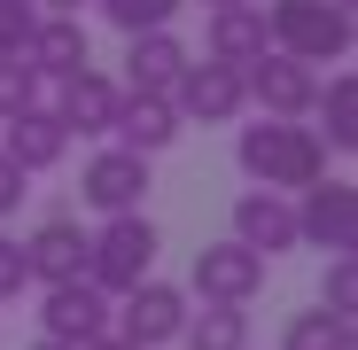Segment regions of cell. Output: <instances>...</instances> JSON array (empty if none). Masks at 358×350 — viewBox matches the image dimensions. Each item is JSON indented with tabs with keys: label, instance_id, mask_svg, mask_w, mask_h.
Returning a JSON list of instances; mask_svg holds the SVG:
<instances>
[{
	"label": "cell",
	"instance_id": "cell-18",
	"mask_svg": "<svg viewBox=\"0 0 358 350\" xmlns=\"http://www.w3.org/2000/svg\"><path fill=\"white\" fill-rule=\"evenodd\" d=\"M24 63H31L39 78L63 86L71 71H86V63H94V39H86V24H78V16H39V24H31V39H24Z\"/></svg>",
	"mask_w": 358,
	"mask_h": 350
},
{
	"label": "cell",
	"instance_id": "cell-13",
	"mask_svg": "<svg viewBox=\"0 0 358 350\" xmlns=\"http://www.w3.org/2000/svg\"><path fill=\"white\" fill-rule=\"evenodd\" d=\"M234 242L257 249V257L273 265L280 249H296V203H288V195H273V187L234 195Z\"/></svg>",
	"mask_w": 358,
	"mask_h": 350
},
{
	"label": "cell",
	"instance_id": "cell-26",
	"mask_svg": "<svg viewBox=\"0 0 358 350\" xmlns=\"http://www.w3.org/2000/svg\"><path fill=\"white\" fill-rule=\"evenodd\" d=\"M24 288H31V265H24V242H16V233H0V304H16Z\"/></svg>",
	"mask_w": 358,
	"mask_h": 350
},
{
	"label": "cell",
	"instance_id": "cell-25",
	"mask_svg": "<svg viewBox=\"0 0 358 350\" xmlns=\"http://www.w3.org/2000/svg\"><path fill=\"white\" fill-rule=\"evenodd\" d=\"M39 16H47L39 0H0V54H24V39H31Z\"/></svg>",
	"mask_w": 358,
	"mask_h": 350
},
{
	"label": "cell",
	"instance_id": "cell-30",
	"mask_svg": "<svg viewBox=\"0 0 358 350\" xmlns=\"http://www.w3.org/2000/svg\"><path fill=\"white\" fill-rule=\"evenodd\" d=\"M31 350H71V342H47V335H39V342H31Z\"/></svg>",
	"mask_w": 358,
	"mask_h": 350
},
{
	"label": "cell",
	"instance_id": "cell-1",
	"mask_svg": "<svg viewBox=\"0 0 358 350\" xmlns=\"http://www.w3.org/2000/svg\"><path fill=\"white\" fill-rule=\"evenodd\" d=\"M234 163L250 171V187L304 195L312 180H327V140L304 125V117H257V125L234 133Z\"/></svg>",
	"mask_w": 358,
	"mask_h": 350
},
{
	"label": "cell",
	"instance_id": "cell-17",
	"mask_svg": "<svg viewBox=\"0 0 358 350\" xmlns=\"http://www.w3.org/2000/svg\"><path fill=\"white\" fill-rule=\"evenodd\" d=\"M187 63H195V54L179 47V31H133L125 39V78H117V86H125V94H171Z\"/></svg>",
	"mask_w": 358,
	"mask_h": 350
},
{
	"label": "cell",
	"instance_id": "cell-24",
	"mask_svg": "<svg viewBox=\"0 0 358 350\" xmlns=\"http://www.w3.org/2000/svg\"><path fill=\"white\" fill-rule=\"evenodd\" d=\"M320 312H358V257H327V280H320Z\"/></svg>",
	"mask_w": 358,
	"mask_h": 350
},
{
	"label": "cell",
	"instance_id": "cell-21",
	"mask_svg": "<svg viewBox=\"0 0 358 350\" xmlns=\"http://www.w3.org/2000/svg\"><path fill=\"white\" fill-rule=\"evenodd\" d=\"M280 350H350V319L343 312H296L288 319V335H280Z\"/></svg>",
	"mask_w": 358,
	"mask_h": 350
},
{
	"label": "cell",
	"instance_id": "cell-27",
	"mask_svg": "<svg viewBox=\"0 0 358 350\" xmlns=\"http://www.w3.org/2000/svg\"><path fill=\"white\" fill-rule=\"evenodd\" d=\"M24 203H31V171H16L8 156H0V226H8Z\"/></svg>",
	"mask_w": 358,
	"mask_h": 350
},
{
	"label": "cell",
	"instance_id": "cell-23",
	"mask_svg": "<svg viewBox=\"0 0 358 350\" xmlns=\"http://www.w3.org/2000/svg\"><path fill=\"white\" fill-rule=\"evenodd\" d=\"M39 86H47V78H39V71L24 63V54H0V117L31 109V101H39Z\"/></svg>",
	"mask_w": 358,
	"mask_h": 350
},
{
	"label": "cell",
	"instance_id": "cell-9",
	"mask_svg": "<svg viewBox=\"0 0 358 350\" xmlns=\"http://www.w3.org/2000/svg\"><path fill=\"white\" fill-rule=\"evenodd\" d=\"M171 109H179V125H234V117L250 109V94H242V71L234 63H187L179 71V86H171Z\"/></svg>",
	"mask_w": 358,
	"mask_h": 350
},
{
	"label": "cell",
	"instance_id": "cell-7",
	"mask_svg": "<svg viewBox=\"0 0 358 350\" xmlns=\"http://www.w3.org/2000/svg\"><path fill=\"white\" fill-rule=\"evenodd\" d=\"M187 288H195L203 304H257V288H265V257L242 249L234 233H226V242H203L195 265H187Z\"/></svg>",
	"mask_w": 358,
	"mask_h": 350
},
{
	"label": "cell",
	"instance_id": "cell-5",
	"mask_svg": "<svg viewBox=\"0 0 358 350\" xmlns=\"http://www.w3.org/2000/svg\"><path fill=\"white\" fill-rule=\"evenodd\" d=\"M296 249H327L350 257L358 249V187L350 180H312L296 203Z\"/></svg>",
	"mask_w": 358,
	"mask_h": 350
},
{
	"label": "cell",
	"instance_id": "cell-4",
	"mask_svg": "<svg viewBox=\"0 0 358 350\" xmlns=\"http://www.w3.org/2000/svg\"><path fill=\"white\" fill-rule=\"evenodd\" d=\"M187 288H179V280H133L125 288V296H117L109 304V335H125L133 350H164V342H179V327H187Z\"/></svg>",
	"mask_w": 358,
	"mask_h": 350
},
{
	"label": "cell",
	"instance_id": "cell-14",
	"mask_svg": "<svg viewBox=\"0 0 358 350\" xmlns=\"http://www.w3.org/2000/svg\"><path fill=\"white\" fill-rule=\"evenodd\" d=\"M273 39H265V0H226V8H210V24H203V54L210 63H257Z\"/></svg>",
	"mask_w": 358,
	"mask_h": 350
},
{
	"label": "cell",
	"instance_id": "cell-2",
	"mask_svg": "<svg viewBox=\"0 0 358 350\" xmlns=\"http://www.w3.org/2000/svg\"><path fill=\"white\" fill-rule=\"evenodd\" d=\"M265 39L296 63H343L358 24H350V0H265Z\"/></svg>",
	"mask_w": 358,
	"mask_h": 350
},
{
	"label": "cell",
	"instance_id": "cell-19",
	"mask_svg": "<svg viewBox=\"0 0 358 350\" xmlns=\"http://www.w3.org/2000/svg\"><path fill=\"white\" fill-rule=\"evenodd\" d=\"M312 117H327V125H312L335 156H350L358 148V78L350 71H335V78H320V101H312Z\"/></svg>",
	"mask_w": 358,
	"mask_h": 350
},
{
	"label": "cell",
	"instance_id": "cell-8",
	"mask_svg": "<svg viewBox=\"0 0 358 350\" xmlns=\"http://www.w3.org/2000/svg\"><path fill=\"white\" fill-rule=\"evenodd\" d=\"M242 94H250L265 117H312V101H320V71L296 63V54H280V47H265L257 63H242Z\"/></svg>",
	"mask_w": 358,
	"mask_h": 350
},
{
	"label": "cell",
	"instance_id": "cell-12",
	"mask_svg": "<svg viewBox=\"0 0 358 350\" xmlns=\"http://www.w3.org/2000/svg\"><path fill=\"white\" fill-rule=\"evenodd\" d=\"M0 156H8L16 171H55L71 156V133H63V117H55L47 101H31V109H16V117H0Z\"/></svg>",
	"mask_w": 358,
	"mask_h": 350
},
{
	"label": "cell",
	"instance_id": "cell-6",
	"mask_svg": "<svg viewBox=\"0 0 358 350\" xmlns=\"http://www.w3.org/2000/svg\"><path fill=\"white\" fill-rule=\"evenodd\" d=\"M141 195H148V156L101 140L86 156V171H78V203L101 210V218H125V210H141Z\"/></svg>",
	"mask_w": 358,
	"mask_h": 350
},
{
	"label": "cell",
	"instance_id": "cell-20",
	"mask_svg": "<svg viewBox=\"0 0 358 350\" xmlns=\"http://www.w3.org/2000/svg\"><path fill=\"white\" fill-rule=\"evenodd\" d=\"M179 350H250V304H203V312H187Z\"/></svg>",
	"mask_w": 358,
	"mask_h": 350
},
{
	"label": "cell",
	"instance_id": "cell-15",
	"mask_svg": "<svg viewBox=\"0 0 358 350\" xmlns=\"http://www.w3.org/2000/svg\"><path fill=\"white\" fill-rule=\"evenodd\" d=\"M24 265H31V288L86 280V226H78V218H47L31 242H24Z\"/></svg>",
	"mask_w": 358,
	"mask_h": 350
},
{
	"label": "cell",
	"instance_id": "cell-10",
	"mask_svg": "<svg viewBox=\"0 0 358 350\" xmlns=\"http://www.w3.org/2000/svg\"><path fill=\"white\" fill-rule=\"evenodd\" d=\"M39 335H47V342H71V350L101 342V335H109V296H101L94 280L47 288V296H39Z\"/></svg>",
	"mask_w": 358,
	"mask_h": 350
},
{
	"label": "cell",
	"instance_id": "cell-29",
	"mask_svg": "<svg viewBox=\"0 0 358 350\" xmlns=\"http://www.w3.org/2000/svg\"><path fill=\"white\" fill-rule=\"evenodd\" d=\"M86 350H133V342H125V335H101V342H86Z\"/></svg>",
	"mask_w": 358,
	"mask_h": 350
},
{
	"label": "cell",
	"instance_id": "cell-3",
	"mask_svg": "<svg viewBox=\"0 0 358 350\" xmlns=\"http://www.w3.org/2000/svg\"><path fill=\"white\" fill-rule=\"evenodd\" d=\"M156 249H164V233L148 226V210H125V218H101L94 233H86V280L101 288V296L117 304L133 280H148L156 272Z\"/></svg>",
	"mask_w": 358,
	"mask_h": 350
},
{
	"label": "cell",
	"instance_id": "cell-28",
	"mask_svg": "<svg viewBox=\"0 0 358 350\" xmlns=\"http://www.w3.org/2000/svg\"><path fill=\"white\" fill-rule=\"evenodd\" d=\"M39 8H47V16H78L86 0H39Z\"/></svg>",
	"mask_w": 358,
	"mask_h": 350
},
{
	"label": "cell",
	"instance_id": "cell-11",
	"mask_svg": "<svg viewBox=\"0 0 358 350\" xmlns=\"http://www.w3.org/2000/svg\"><path fill=\"white\" fill-rule=\"evenodd\" d=\"M117 101H125V86H117L109 71H71L63 78V94H55V117H63V133L71 140H109V125H117Z\"/></svg>",
	"mask_w": 358,
	"mask_h": 350
},
{
	"label": "cell",
	"instance_id": "cell-22",
	"mask_svg": "<svg viewBox=\"0 0 358 350\" xmlns=\"http://www.w3.org/2000/svg\"><path fill=\"white\" fill-rule=\"evenodd\" d=\"M94 8H101L117 31L133 39V31H171V16L187 8V0H94Z\"/></svg>",
	"mask_w": 358,
	"mask_h": 350
},
{
	"label": "cell",
	"instance_id": "cell-16",
	"mask_svg": "<svg viewBox=\"0 0 358 350\" xmlns=\"http://www.w3.org/2000/svg\"><path fill=\"white\" fill-rule=\"evenodd\" d=\"M179 133V109H171V94H125L117 101V125H109V140L117 148H133V156H164Z\"/></svg>",
	"mask_w": 358,
	"mask_h": 350
}]
</instances>
